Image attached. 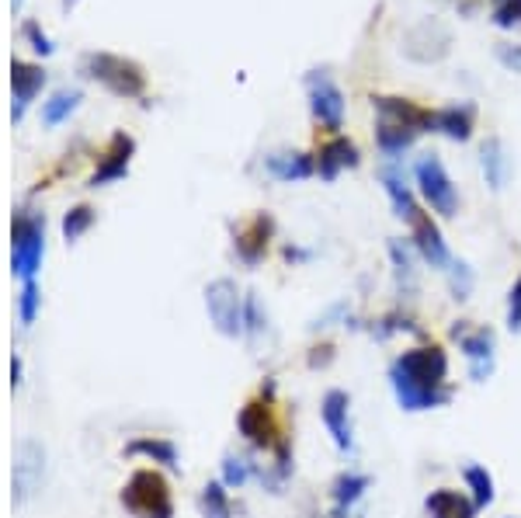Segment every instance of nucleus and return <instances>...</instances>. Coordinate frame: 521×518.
Listing matches in <instances>:
<instances>
[{
    "instance_id": "obj_9",
    "label": "nucleus",
    "mask_w": 521,
    "mask_h": 518,
    "mask_svg": "<svg viewBox=\"0 0 521 518\" xmlns=\"http://www.w3.org/2000/svg\"><path fill=\"white\" fill-rule=\"evenodd\" d=\"M237 428H240V435H244L251 445H258V449L275 452L278 445L285 442L282 425H278V418H275V411H271L268 400H251V404L240 411Z\"/></svg>"
},
{
    "instance_id": "obj_11",
    "label": "nucleus",
    "mask_w": 521,
    "mask_h": 518,
    "mask_svg": "<svg viewBox=\"0 0 521 518\" xmlns=\"http://www.w3.org/2000/svg\"><path fill=\"white\" fill-rule=\"evenodd\" d=\"M407 226H410V237H414L417 254H421L431 268L452 265V254H449V247H445V237H442V230H438V223L431 220V213H424V209L417 206L414 216L407 220Z\"/></svg>"
},
{
    "instance_id": "obj_31",
    "label": "nucleus",
    "mask_w": 521,
    "mask_h": 518,
    "mask_svg": "<svg viewBox=\"0 0 521 518\" xmlns=\"http://www.w3.org/2000/svg\"><path fill=\"white\" fill-rule=\"evenodd\" d=\"M247 477H251V466H247V459L226 456V463H223V484L226 487H244Z\"/></svg>"
},
{
    "instance_id": "obj_39",
    "label": "nucleus",
    "mask_w": 521,
    "mask_h": 518,
    "mask_svg": "<svg viewBox=\"0 0 521 518\" xmlns=\"http://www.w3.org/2000/svg\"><path fill=\"white\" fill-rule=\"evenodd\" d=\"M334 518H341V512H337V515H334Z\"/></svg>"
},
{
    "instance_id": "obj_15",
    "label": "nucleus",
    "mask_w": 521,
    "mask_h": 518,
    "mask_svg": "<svg viewBox=\"0 0 521 518\" xmlns=\"http://www.w3.org/2000/svg\"><path fill=\"white\" fill-rule=\"evenodd\" d=\"M46 84V70L39 63H25V60H14L11 63V87H14V108H11V119L21 122L28 112V105L35 101V94L42 91Z\"/></svg>"
},
{
    "instance_id": "obj_30",
    "label": "nucleus",
    "mask_w": 521,
    "mask_h": 518,
    "mask_svg": "<svg viewBox=\"0 0 521 518\" xmlns=\"http://www.w3.org/2000/svg\"><path fill=\"white\" fill-rule=\"evenodd\" d=\"M497 28H515L521 25V0H494V11H490Z\"/></svg>"
},
{
    "instance_id": "obj_1",
    "label": "nucleus",
    "mask_w": 521,
    "mask_h": 518,
    "mask_svg": "<svg viewBox=\"0 0 521 518\" xmlns=\"http://www.w3.org/2000/svg\"><path fill=\"white\" fill-rule=\"evenodd\" d=\"M390 383L403 411H431L449 404V355L438 345L407 348L390 366Z\"/></svg>"
},
{
    "instance_id": "obj_25",
    "label": "nucleus",
    "mask_w": 521,
    "mask_h": 518,
    "mask_svg": "<svg viewBox=\"0 0 521 518\" xmlns=\"http://www.w3.org/2000/svg\"><path fill=\"white\" fill-rule=\"evenodd\" d=\"M365 491H369V477H362V473H341V477L334 480V501L341 512L355 505Z\"/></svg>"
},
{
    "instance_id": "obj_12",
    "label": "nucleus",
    "mask_w": 521,
    "mask_h": 518,
    "mask_svg": "<svg viewBox=\"0 0 521 518\" xmlns=\"http://www.w3.org/2000/svg\"><path fill=\"white\" fill-rule=\"evenodd\" d=\"M132 153H136V140H132L129 133H115L112 140H108V147L101 150L98 167H94V174H91V181H87V185L101 188V185H108V181L126 178L129 164H132Z\"/></svg>"
},
{
    "instance_id": "obj_5",
    "label": "nucleus",
    "mask_w": 521,
    "mask_h": 518,
    "mask_svg": "<svg viewBox=\"0 0 521 518\" xmlns=\"http://www.w3.org/2000/svg\"><path fill=\"white\" fill-rule=\"evenodd\" d=\"M42 251H46V223L39 216L18 213L11 226V268L25 282L35 279L42 268Z\"/></svg>"
},
{
    "instance_id": "obj_10",
    "label": "nucleus",
    "mask_w": 521,
    "mask_h": 518,
    "mask_svg": "<svg viewBox=\"0 0 521 518\" xmlns=\"http://www.w3.org/2000/svg\"><path fill=\"white\" fill-rule=\"evenodd\" d=\"M42 473H46V449L35 439H21L14 449V505H21L39 491Z\"/></svg>"
},
{
    "instance_id": "obj_26",
    "label": "nucleus",
    "mask_w": 521,
    "mask_h": 518,
    "mask_svg": "<svg viewBox=\"0 0 521 518\" xmlns=\"http://www.w3.org/2000/svg\"><path fill=\"white\" fill-rule=\"evenodd\" d=\"M466 484H469V491H473L476 508L494 505V477H490L483 466H466Z\"/></svg>"
},
{
    "instance_id": "obj_29",
    "label": "nucleus",
    "mask_w": 521,
    "mask_h": 518,
    "mask_svg": "<svg viewBox=\"0 0 521 518\" xmlns=\"http://www.w3.org/2000/svg\"><path fill=\"white\" fill-rule=\"evenodd\" d=\"M94 226V209L91 206H77V209H70V213H66V220H63V237L70 240H80L84 237L87 230H91Z\"/></svg>"
},
{
    "instance_id": "obj_33",
    "label": "nucleus",
    "mask_w": 521,
    "mask_h": 518,
    "mask_svg": "<svg viewBox=\"0 0 521 518\" xmlns=\"http://www.w3.org/2000/svg\"><path fill=\"white\" fill-rule=\"evenodd\" d=\"M21 35H25V39L32 42L35 53H42V56H53V53H56L53 39H49V35L42 32V28L35 25V21H25V25H21Z\"/></svg>"
},
{
    "instance_id": "obj_35",
    "label": "nucleus",
    "mask_w": 521,
    "mask_h": 518,
    "mask_svg": "<svg viewBox=\"0 0 521 518\" xmlns=\"http://www.w3.org/2000/svg\"><path fill=\"white\" fill-rule=\"evenodd\" d=\"M449 272H452V293H456V299H466L469 286H473V275H469V268L462 265V261H452Z\"/></svg>"
},
{
    "instance_id": "obj_22",
    "label": "nucleus",
    "mask_w": 521,
    "mask_h": 518,
    "mask_svg": "<svg viewBox=\"0 0 521 518\" xmlns=\"http://www.w3.org/2000/svg\"><path fill=\"white\" fill-rule=\"evenodd\" d=\"M77 105H80V91L49 94V101H42V126H60L63 119H70Z\"/></svg>"
},
{
    "instance_id": "obj_34",
    "label": "nucleus",
    "mask_w": 521,
    "mask_h": 518,
    "mask_svg": "<svg viewBox=\"0 0 521 518\" xmlns=\"http://www.w3.org/2000/svg\"><path fill=\"white\" fill-rule=\"evenodd\" d=\"M261 327H264L261 303H258V296H254V293H247V296H244V331H247V334H258Z\"/></svg>"
},
{
    "instance_id": "obj_2",
    "label": "nucleus",
    "mask_w": 521,
    "mask_h": 518,
    "mask_svg": "<svg viewBox=\"0 0 521 518\" xmlns=\"http://www.w3.org/2000/svg\"><path fill=\"white\" fill-rule=\"evenodd\" d=\"M372 108L379 112L376 122V143L386 157H400L403 150L414 147V140L431 129V108H421L407 98H390V94H379L372 98Z\"/></svg>"
},
{
    "instance_id": "obj_27",
    "label": "nucleus",
    "mask_w": 521,
    "mask_h": 518,
    "mask_svg": "<svg viewBox=\"0 0 521 518\" xmlns=\"http://www.w3.org/2000/svg\"><path fill=\"white\" fill-rule=\"evenodd\" d=\"M198 505H202L205 518H233V505H230V498H226L223 484H205Z\"/></svg>"
},
{
    "instance_id": "obj_38",
    "label": "nucleus",
    "mask_w": 521,
    "mask_h": 518,
    "mask_svg": "<svg viewBox=\"0 0 521 518\" xmlns=\"http://www.w3.org/2000/svg\"><path fill=\"white\" fill-rule=\"evenodd\" d=\"M11 376H14V386H18L21 383V362L18 359L11 362Z\"/></svg>"
},
{
    "instance_id": "obj_4",
    "label": "nucleus",
    "mask_w": 521,
    "mask_h": 518,
    "mask_svg": "<svg viewBox=\"0 0 521 518\" xmlns=\"http://www.w3.org/2000/svg\"><path fill=\"white\" fill-rule=\"evenodd\" d=\"M122 505L129 508L136 518H171L174 501L171 487L157 470H136L129 477V484L122 487Z\"/></svg>"
},
{
    "instance_id": "obj_23",
    "label": "nucleus",
    "mask_w": 521,
    "mask_h": 518,
    "mask_svg": "<svg viewBox=\"0 0 521 518\" xmlns=\"http://www.w3.org/2000/svg\"><path fill=\"white\" fill-rule=\"evenodd\" d=\"M129 456H146L153 463H164V466H178V449L174 442H164V439H136L129 442Z\"/></svg>"
},
{
    "instance_id": "obj_6",
    "label": "nucleus",
    "mask_w": 521,
    "mask_h": 518,
    "mask_svg": "<svg viewBox=\"0 0 521 518\" xmlns=\"http://www.w3.org/2000/svg\"><path fill=\"white\" fill-rule=\"evenodd\" d=\"M205 310L219 334L240 338L244 334V296L233 279H216L205 286Z\"/></svg>"
},
{
    "instance_id": "obj_19",
    "label": "nucleus",
    "mask_w": 521,
    "mask_h": 518,
    "mask_svg": "<svg viewBox=\"0 0 521 518\" xmlns=\"http://www.w3.org/2000/svg\"><path fill=\"white\" fill-rule=\"evenodd\" d=\"M271 178L278 181H303V178H313L317 174V160L310 153H271L264 160Z\"/></svg>"
},
{
    "instance_id": "obj_37",
    "label": "nucleus",
    "mask_w": 521,
    "mask_h": 518,
    "mask_svg": "<svg viewBox=\"0 0 521 518\" xmlns=\"http://www.w3.org/2000/svg\"><path fill=\"white\" fill-rule=\"evenodd\" d=\"M497 60H501L508 70L521 74V46H508V42H501V46H497Z\"/></svg>"
},
{
    "instance_id": "obj_20",
    "label": "nucleus",
    "mask_w": 521,
    "mask_h": 518,
    "mask_svg": "<svg viewBox=\"0 0 521 518\" xmlns=\"http://www.w3.org/2000/svg\"><path fill=\"white\" fill-rule=\"evenodd\" d=\"M424 508H428L431 518H476L473 501L462 498L459 491H449V487H442V491H431V498L424 501Z\"/></svg>"
},
{
    "instance_id": "obj_7",
    "label": "nucleus",
    "mask_w": 521,
    "mask_h": 518,
    "mask_svg": "<svg viewBox=\"0 0 521 518\" xmlns=\"http://www.w3.org/2000/svg\"><path fill=\"white\" fill-rule=\"evenodd\" d=\"M414 178L421 185V195L438 216H456L459 213V195L456 185H452L449 171L438 157H421L414 167Z\"/></svg>"
},
{
    "instance_id": "obj_3",
    "label": "nucleus",
    "mask_w": 521,
    "mask_h": 518,
    "mask_svg": "<svg viewBox=\"0 0 521 518\" xmlns=\"http://www.w3.org/2000/svg\"><path fill=\"white\" fill-rule=\"evenodd\" d=\"M87 77H94L98 84H105L112 94L119 98H143L146 91V74L136 60H126V56L115 53H87L80 60Z\"/></svg>"
},
{
    "instance_id": "obj_16",
    "label": "nucleus",
    "mask_w": 521,
    "mask_h": 518,
    "mask_svg": "<svg viewBox=\"0 0 521 518\" xmlns=\"http://www.w3.org/2000/svg\"><path fill=\"white\" fill-rule=\"evenodd\" d=\"M459 338L462 352H466V359L473 362V379H487L490 369H494V331L490 327H456L452 331Z\"/></svg>"
},
{
    "instance_id": "obj_14",
    "label": "nucleus",
    "mask_w": 521,
    "mask_h": 518,
    "mask_svg": "<svg viewBox=\"0 0 521 518\" xmlns=\"http://www.w3.org/2000/svg\"><path fill=\"white\" fill-rule=\"evenodd\" d=\"M320 414H324V425L330 432V439L341 452L355 449V439H351V400L344 390H327L324 404H320Z\"/></svg>"
},
{
    "instance_id": "obj_21",
    "label": "nucleus",
    "mask_w": 521,
    "mask_h": 518,
    "mask_svg": "<svg viewBox=\"0 0 521 518\" xmlns=\"http://www.w3.org/2000/svg\"><path fill=\"white\" fill-rule=\"evenodd\" d=\"M483 174H487V185L494 188V192H501L504 185H508V174H511V160L508 153H504V143L501 140H487L483 143Z\"/></svg>"
},
{
    "instance_id": "obj_28",
    "label": "nucleus",
    "mask_w": 521,
    "mask_h": 518,
    "mask_svg": "<svg viewBox=\"0 0 521 518\" xmlns=\"http://www.w3.org/2000/svg\"><path fill=\"white\" fill-rule=\"evenodd\" d=\"M390 258L396 265V279H400V286H407V293H414V286H417L414 261H410V251L400 244V240H390Z\"/></svg>"
},
{
    "instance_id": "obj_18",
    "label": "nucleus",
    "mask_w": 521,
    "mask_h": 518,
    "mask_svg": "<svg viewBox=\"0 0 521 518\" xmlns=\"http://www.w3.org/2000/svg\"><path fill=\"white\" fill-rule=\"evenodd\" d=\"M348 167H358V147L348 136H330L317 153V174L324 181H334L337 174L348 171Z\"/></svg>"
},
{
    "instance_id": "obj_24",
    "label": "nucleus",
    "mask_w": 521,
    "mask_h": 518,
    "mask_svg": "<svg viewBox=\"0 0 521 518\" xmlns=\"http://www.w3.org/2000/svg\"><path fill=\"white\" fill-rule=\"evenodd\" d=\"M383 185H386V195H390L396 216L407 223L410 216H414V209H417V202H414V195H410V188L403 185V178H400V174H393V171H383Z\"/></svg>"
},
{
    "instance_id": "obj_36",
    "label": "nucleus",
    "mask_w": 521,
    "mask_h": 518,
    "mask_svg": "<svg viewBox=\"0 0 521 518\" xmlns=\"http://www.w3.org/2000/svg\"><path fill=\"white\" fill-rule=\"evenodd\" d=\"M508 327L521 334V275L515 279V286H511V293H508Z\"/></svg>"
},
{
    "instance_id": "obj_17",
    "label": "nucleus",
    "mask_w": 521,
    "mask_h": 518,
    "mask_svg": "<svg viewBox=\"0 0 521 518\" xmlns=\"http://www.w3.org/2000/svg\"><path fill=\"white\" fill-rule=\"evenodd\" d=\"M473 126H476V108L469 101H459V105H445V108H435L431 115V129L456 143H466L473 136Z\"/></svg>"
},
{
    "instance_id": "obj_32",
    "label": "nucleus",
    "mask_w": 521,
    "mask_h": 518,
    "mask_svg": "<svg viewBox=\"0 0 521 518\" xmlns=\"http://www.w3.org/2000/svg\"><path fill=\"white\" fill-rule=\"evenodd\" d=\"M39 303H42L39 286H35V282H25V289H21V306H18L21 324H25V327L35 320V313H39Z\"/></svg>"
},
{
    "instance_id": "obj_8",
    "label": "nucleus",
    "mask_w": 521,
    "mask_h": 518,
    "mask_svg": "<svg viewBox=\"0 0 521 518\" xmlns=\"http://www.w3.org/2000/svg\"><path fill=\"white\" fill-rule=\"evenodd\" d=\"M306 98H310L313 119L324 129L337 133V129L344 126V94L324 70H313V74L306 77Z\"/></svg>"
},
{
    "instance_id": "obj_13",
    "label": "nucleus",
    "mask_w": 521,
    "mask_h": 518,
    "mask_svg": "<svg viewBox=\"0 0 521 518\" xmlns=\"http://www.w3.org/2000/svg\"><path fill=\"white\" fill-rule=\"evenodd\" d=\"M271 233H275V220H271L268 213H254L247 223L237 226V254L240 261H247V265H258V261L268 254V244H271Z\"/></svg>"
}]
</instances>
